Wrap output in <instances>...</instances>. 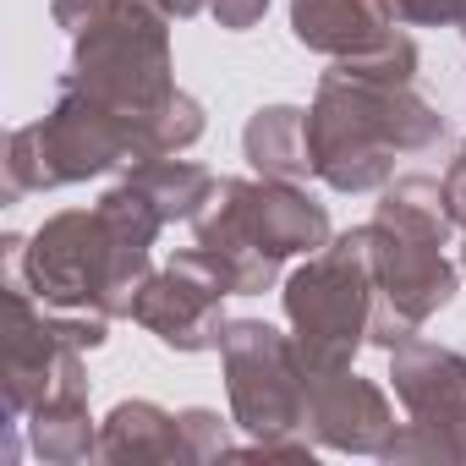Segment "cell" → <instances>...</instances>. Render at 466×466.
<instances>
[{
	"label": "cell",
	"mask_w": 466,
	"mask_h": 466,
	"mask_svg": "<svg viewBox=\"0 0 466 466\" xmlns=\"http://www.w3.org/2000/svg\"><path fill=\"white\" fill-rule=\"evenodd\" d=\"M127 181H137V187L154 198V208L165 214V225H170V219H192V214L208 203V192H214V176H208L198 159H181V154L143 159V165L127 170Z\"/></svg>",
	"instance_id": "2e32d148"
},
{
	"label": "cell",
	"mask_w": 466,
	"mask_h": 466,
	"mask_svg": "<svg viewBox=\"0 0 466 466\" xmlns=\"http://www.w3.org/2000/svg\"><path fill=\"white\" fill-rule=\"evenodd\" d=\"M219 368L230 422L248 439H308V368L291 335L264 319H225Z\"/></svg>",
	"instance_id": "ba28073f"
},
{
	"label": "cell",
	"mask_w": 466,
	"mask_h": 466,
	"mask_svg": "<svg viewBox=\"0 0 466 466\" xmlns=\"http://www.w3.org/2000/svg\"><path fill=\"white\" fill-rule=\"evenodd\" d=\"M444 203H450L455 230H466V143H461V154H455L450 170H444Z\"/></svg>",
	"instance_id": "ffe728a7"
},
{
	"label": "cell",
	"mask_w": 466,
	"mask_h": 466,
	"mask_svg": "<svg viewBox=\"0 0 466 466\" xmlns=\"http://www.w3.org/2000/svg\"><path fill=\"white\" fill-rule=\"evenodd\" d=\"M143 127L116 116L110 105L61 88L56 110L45 121H28L6 137V198H28V192H56L105 170H132L143 165Z\"/></svg>",
	"instance_id": "52a82bcc"
},
{
	"label": "cell",
	"mask_w": 466,
	"mask_h": 466,
	"mask_svg": "<svg viewBox=\"0 0 466 466\" xmlns=\"http://www.w3.org/2000/svg\"><path fill=\"white\" fill-rule=\"evenodd\" d=\"M280 302H286V324L308 373L351 368L357 351L373 346V313H379L368 225L329 237L319 253H308V264L286 275Z\"/></svg>",
	"instance_id": "8992f818"
},
{
	"label": "cell",
	"mask_w": 466,
	"mask_h": 466,
	"mask_svg": "<svg viewBox=\"0 0 466 466\" xmlns=\"http://www.w3.org/2000/svg\"><path fill=\"white\" fill-rule=\"evenodd\" d=\"M165 230V214L137 181L110 187L94 208H61L34 237L0 242V269L17 275L45 308L61 313H99V319H132V302L143 291L148 253Z\"/></svg>",
	"instance_id": "6da1fadb"
},
{
	"label": "cell",
	"mask_w": 466,
	"mask_h": 466,
	"mask_svg": "<svg viewBox=\"0 0 466 466\" xmlns=\"http://www.w3.org/2000/svg\"><path fill=\"white\" fill-rule=\"evenodd\" d=\"M181 444H187V466L230 455V450H237V444H230V417H219L208 406H187L181 411Z\"/></svg>",
	"instance_id": "e0dca14e"
},
{
	"label": "cell",
	"mask_w": 466,
	"mask_h": 466,
	"mask_svg": "<svg viewBox=\"0 0 466 466\" xmlns=\"http://www.w3.org/2000/svg\"><path fill=\"white\" fill-rule=\"evenodd\" d=\"M400 28H466V0H384Z\"/></svg>",
	"instance_id": "ac0fdd59"
},
{
	"label": "cell",
	"mask_w": 466,
	"mask_h": 466,
	"mask_svg": "<svg viewBox=\"0 0 466 466\" xmlns=\"http://www.w3.org/2000/svg\"><path fill=\"white\" fill-rule=\"evenodd\" d=\"M461 34H466V28H461Z\"/></svg>",
	"instance_id": "603a6c76"
},
{
	"label": "cell",
	"mask_w": 466,
	"mask_h": 466,
	"mask_svg": "<svg viewBox=\"0 0 466 466\" xmlns=\"http://www.w3.org/2000/svg\"><path fill=\"white\" fill-rule=\"evenodd\" d=\"M208 12H214V23H219V28L248 34V28H258V23H264L269 0H208Z\"/></svg>",
	"instance_id": "d6986e66"
},
{
	"label": "cell",
	"mask_w": 466,
	"mask_h": 466,
	"mask_svg": "<svg viewBox=\"0 0 466 466\" xmlns=\"http://www.w3.org/2000/svg\"><path fill=\"white\" fill-rule=\"evenodd\" d=\"M242 154L269 181H302V176H313V159H308V110H297V105H264V110H253V121L242 132Z\"/></svg>",
	"instance_id": "5bb4252c"
},
{
	"label": "cell",
	"mask_w": 466,
	"mask_h": 466,
	"mask_svg": "<svg viewBox=\"0 0 466 466\" xmlns=\"http://www.w3.org/2000/svg\"><path fill=\"white\" fill-rule=\"evenodd\" d=\"M154 6H159L170 23H187V17H198V12L208 6V0H154Z\"/></svg>",
	"instance_id": "44dd1931"
},
{
	"label": "cell",
	"mask_w": 466,
	"mask_h": 466,
	"mask_svg": "<svg viewBox=\"0 0 466 466\" xmlns=\"http://www.w3.org/2000/svg\"><path fill=\"white\" fill-rule=\"evenodd\" d=\"M444 143V116L411 83H379L351 66H329L308 105V159L329 192H379L400 154Z\"/></svg>",
	"instance_id": "7a4b0ae2"
},
{
	"label": "cell",
	"mask_w": 466,
	"mask_h": 466,
	"mask_svg": "<svg viewBox=\"0 0 466 466\" xmlns=\"http://www.w3.org/2000/svg\"><path fill=\"white\" fill-rule=\"evenodd\" d=\"M225 280L219 269L187 248L176 253L165 269H154L132 302V319L170 351L192 357V351H219V335H225Z\"/></svg>",
	"instance_id": "9c48e42d"
},
{
	"label": "cell",
	"mask_w": 466,
	"mask_h": 466,
	"mask_svg": "<svg viewBox=\"0 0 466 466\" xmlns=\"http://www.w3.org/2000/svg\"><path fill=\"white\" fill-rule=\"evenodd\" d=\"M395 406L390 395L362 379L357 368L340 373H308V439L319 450L340 455H379L395 433Z\"/></svg>",
	"instance_id": "8fae6325"
},
{
	"label": "cell",
	"mask_w": 466,
	"mask_h": 466,
	"mask_svg": "<svg viewBox=\"0 0 466 466\" xmlns=\"http://www.w3.org/2000/svg\"><path fill=\"white\" fill-rule=\"evenodd\" d=\"M187 225L192 248L219 269L230 297L269 291L286 258L319 253L329 242V208L308 187L269 176H219Z\"/></svg>",
	"instance_id": "5b68a950"
},
{
	"label": "cell",
	"mask_w": 466,
	"mask_h": 466,
	"mask_svg": "<svg viewBox=\"0 0 466 466\" xmlns=\"http://www.w3.org/2000/svg\"><path fill=\"white\" fill-rule=\"evenodd\" d=\"M50 12L72 34V72L61 88L137 121L143 154L154 159V121L181 94L170 66V17L154 0H50Z\"/></svg>",
	"instance_id": "277c9868"
},
{
	"label": "cell",
	"mask_w": 466,
	"mask_h": 466,
	"mask_svg": "<svg viewBox=\"0 0 466 466\" xmlns=\"http://www.w3.org/2000/svg\"><path fill=\"white\" fill-rule=\"evenodd\" d=\"M450 230H455V219L444 203V181L390 176L379 187V208L368 219L373 280H379V313H373V346L379 351L406 346L433 313H444L455 302L461 264L444 258Z\"/></svg>",
	"instance_id": "3957f363"
},
{
	"label": "cell",
	"mask_w": 466,
	"mask_h": 466,
	"mask_svg": "<svg viewBox=\"0 0 466 466\" xmlns=\"http://www.w3.org/2000/svg\"><path fill=\"white\" fill-rule=\"evenodd\" d=\"M461 275H466V230H461Z\"/></svg>",
	"instance_id": "7402d4cb"
},
{
	"label": "cell",
	"mask_w": 466,
	"mask_h": 466,
	"mask_svg": "<svg viewBox=\"0 0 466 466\" xmlns=\"http://www.w3.org/2000/svg\"><path fill=\"white\" fill-rule=\"evenodd\" d=\"M390 28L395 17L384 12V0H291V39L329 61L373 50Z\"/></svg>",
	"instance_id": "7c38bea8"
},
{
	"label": "cell",
	"mask_w": 466,
	"mask_h": 466,
	"mask_svg": "<svg viewBox=\"0 0 466 466\" xmlns=\"http://www.w3.org/2000/svg\"><path fill=\"white\" fill-rule=\"evenodd\" d=\"M99 461H110V466H165V461H181L187 466L181 411H165L154 400H121L99 422Z\"/></svg>",
	"instance_id": "4fadbf2b"
},
{
	"label": "cell",
	"mask_w": 466,
	"mask_h": 466,
	"mask_svg": "<svg viewBox=\"0 0 466 466\" xmlns=\"http://www.w3.org/2000/svg\"><path fill=\"white\" fill-rule=\"evenodd\" d=\"M28 450L39 461L72 466V461H99V422L88 411V390H66L50 395L34 417H28Z\"/></svg>",
	"instance_id": "9a60e30c"
},
{
	"label": "cell",
	"mask_w": 466,
	"mask_h": 466,
	"mask_svg": "<svg viewBox=\"0 0 466 466\" xmlns=\"http://www.w3.org/2000/svg\"><path fill=\"white\" fill-rule=\"evenodd\" d=\"M395 400L406 406V422L428 428L455 466H466V357L455 346H433L411 335L390 351Z\"/></svg>",
	"instance_id": "30bf717a"
}]
</instances>
